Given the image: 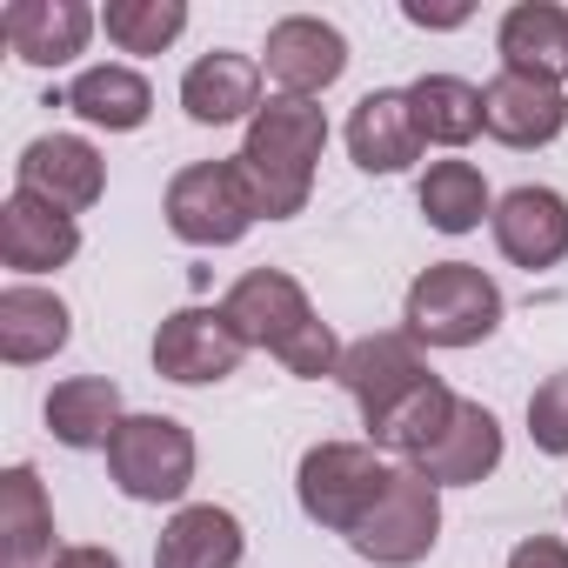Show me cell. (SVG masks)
Returning a JSON list of instances; mask_svg holds the SVG:
<instances>
[{
	"label": "cell",
	"mask_w": 568,
	"mask_h": 568,
	"mask_svg": "<svg viewBox=\"0 0 568 568\" xmlns=\"http://www.w3.org/2000/svg\"><path fill=\"white\" fill-rule=\"evenodd\" d=\"M408 21H415V28H462L468 8H422V0H408Z\"/></svg>",
	"instance_id": "obj_30"
},
{
	"label": "cell",
	"mask_w": 568,
	"mask_h": 568,
	"mask_svg": "<svg viewBox=\"0 0 568 568\" xmlns=\"http://www.w3.org/2000/svg\"><path fill=\"white\" fill-rule=\"evenodd\" d=\"M0 34H8V48L28 68H61L88 48L94 8H81V0H14V8L0 14Z\"/></svg>",
	"instance_id": "obj_17"
},
{
	"label": "cell",
	"mask_w": 568,
	"mask_h": 568,
	"mask_svg": "<svg viewBox=\"0 0 568 568\" xmlns=\"http://www.w3.org/2000/svg\"><path fill=\"white\" fill-rule=\"evenodd\" d=\"M335 375L355 395L368 442L375 448H395L408 462L428 455L448 435L455 408H462V395H448L442 375L422 362V342L415 335H368V342L342 348V368Z\"/></svg>",
	"instance_id": "obj_1"
},
{
	"label": "cell",
	"mask_w": 568,
	"mask_h": 568,
	"mask_svg": "<svg viewBox=\"0 0 568 568\" xmlns=\"http://www.w3.org/2000/svg\"><path fill=\"white\" fill-rule=\"evenodd\" d=\"M68 335H74V315H68L61 295L28 288V281L0 288V362H8V368H34V362L61 355Z\"/></svg>",
	"instance_id": "obj_18"
},
{
	"label": "cell",
	"mask_w": 568,
	"mask_h": 568,
	"mask_svg": "<svg viewBox=\"0 0 568 568\" xmlns=\"http://www.w3.org/2000/svg\"><path fill=\"white\" fill-rule=\"evenodd\" d=\"M14 181H21V194H41L48 207L81 214V207L101 201V187H108V161H101L81 134H41V141L21 148Z\"/></svg>",
	"instance_id": "obj_11"
},
{
	"label": "cell",
	"mask_w": 568,
	"mask_h": 568,
	"mask_svg": "<svg viewBox=\"0 0 568 568\" xmlns=\"http://www.w3.org/2000/svg\"><path fill=\"white\" fill-rule=\"evenodd\" d=\"M54 568H121V561H114L108 548H61Z\"/></svg>",
	"instance_id": "obj_31"
},
{
	"label": "cell",
	"mask_w": 568,
	"mask_h": 568,
	"mask_svg": "<svg viewBox=\"0 0 568 568\" xmlns=\"http://www.w3.org/2000/svg\"><path fill=\"white\" fill-rule=\"evenodd\" d=\"M362 561H382V568H415L435 541H442V495L422 468H395L388 495L375 501V515L348 535Z\"/></svg>",
	"instance_id": "obj_8"
},
{
	"label": "cell",
	"mask_w": 568,
	"mask_h": 568,
	"mask_svg": "<svg viewBox=\"0 0 568 568\" xmlns=\"http://www.w3.org/2000/svg\"><path fill=\"white\" fill-rule=\"evenodd\" d=\"M261 221L241 161H194L168 181V227L187 247H234Z\"/></svg>",
	"instance_id": "obj_6"
},
{
	"label": "cell",
	"mask_w": 568,
	"mask_h": 568,
	"mask_svg": "<svg viewBox=\"0 0 568 568\" xmlns=\"http://www.w3.org/2000/svg\"><path fill=\"white\" fill-rule=\"evenodd\" d=\"M388 481H395V468L375 455V442H322L302 455V475H295L308 521H322L335 535H355L375 515V501L388 495Z\"/></svg>",
	"instance_id": "obj_5"
},
{
	"label": "cell",
	"mask_w": 568,
	"mask_h": 568,
	"mask_svg": "<svg viewBox=\"0 0 568 568\" xmlns=\"http://www.w3.org/2000/svg\"><path fill=\"white\" fill-rule=\"evenodd\" d=\"M61 108H74L88 128L134 134V128L148 121V108H154V88H148L134 68H121V61H101V68H81V74H74V88L61 94Z\"/></svg>",
	"instance_id": "obj_22"
},
{
	"label": "cell",
	"mask_w": 568,
	"mask_h": 568,
	"mask_svg": "<svg viewBox=\"0 0 568 568\" xmlns=\"http://www.w3.org/2000/svg\"><path fill=\"white\" fill-rule=\"evenodd\" d=\"M348 154L368 174H402L422 154V128H415L408 88H375V94L355 101V114H348Z\"/></svg>",
	"instance_id": "obj_15"
},
{
	"label": "cell",
	"mask_w": 568,
	"mask_h": 568,
	"mask_svg": "<svg viewBox=\"0 0 568 568\" xmlns=\"http://www.w3.org/2000/svg\"><path fill=\"white\" fill-rule=\"evenodd\" d=\"M408 468H422L435 488H468V481H481V475L501 468V422L481 402H462L455 422H448V435L428 455H415Z\"/></svg>",
	"instance_id": "obj_21"
},
{
	"label": "cell",
	"mask_w": 568,
	"mask_h": 568,
	"mask_svg": "<svg viewBox=\"0 0 568 568\" xmlns=\"http://www.w3.org/2000/svg\"><path fill=\"white\" fill-rule=\"evenodd\" d=\"M54 508L28 462L0 475V568H54Z\"/></svg>",
	"instance_id": "obj_16"
},
{
	"label": "cell",
	"mask_w": 568,
	"mask_h": 568,
	"mask_svg": "<svg viewBox=\"0 0 568 568\" xmlns=\"http://www.w3.org/2000/svg\"><path fill=\"white\" fill-rule=\"evenodd\" d=\"M561 128H568V94L555 81L495 74L481 88V134H495L501 148H548Z\"/></svg>",
	"instance_id": "obj_12"
},
{
	"label": "cell",
	"mask_w": 568,
	"mask_h": 568,
	"mask_svg": "<svg viewBox=\"0 0 568 568\" xmlns=\"http://www.w3.org/2000/svg\"><path fill=\"white\" fill-rule=\"evenodd\" d=\"M121 422H128L121 388L108 375H74V382H54V395H48V428L61 448H108Z\"/></svg>",
	"instance_id": "obj_23"
},
{
	"label": "cell",
	"mask_w": 568,
	"mask_h": 568,
	"mask_svg": "<svg viewBox=\"0 0 568 568\" xmlns=\"http://www.w3.org/2000/svg\"><path fill=\"white\" fill-rule=\"evenodd\" d=\"M408 108H415L422 141H435V148H468L481 134V88H468L455 74H422L408 88Z\"/></svg>",
	"instance_id": "obj_25"
},
{
	"label": "cell",
	"mask_w": 568,
	"mask_h": 568,
	"mask_svg": "<svg viewBox=\"0 0 568 568\" xmlns=\"http://www.w3.org/2000/svg\"><path fill=\"white\" fill-rule=\"evenodd\" d=\"M108 475L128 501H181L194 481V435L174 415H128L108 442Z\"/></svg>",
	"instance_id": "obj_7"
},
{
	"label": "cell",
	"mask_w": 568,
	"mask_h": 568,
	"mask_svg": "<svg viewBox=\"0 0 568 568\" xmlns=\"http://www.w3.org/2000/svg\"><path fill=\"white\" fill-rule=\"evenodd\" d=\"M101 28H108V41L121 54H161V48L181 41L187 8H181V0H108Z\"/></svg>",
	"instance_id": "obj_27"
},
{
	"label": "cell",
	"mask_w": 568,
	"mask_h": 568,
	"mask_svg": "<svg viewBox=\"0 0 568 568\" xmlns=\"http://www.w3.org/2000/svg\"><path fill=\"white\" fill-rule=\"evenodd\" d=\"M81 254V227L74 214L48 207L41 194H8V207H0V261H8L14 274H48V267H68Z\"/></svg>",
	"instance_id": "obj_14"
},
{
	"label": "cell",
	"mask_w": 568,
	"mask_h": 568,
	"mask_svg": "<svg viewBox=\"0 0 568 568\" xmlns=\"http://www.w3.org/2000/svg\"><path fill=\"white\" fill-rule=\"evenodd\" d=\"M328 148V114L315 101H288L274 94L254 121H247V141H241V174L254 187V207L261 221H288L308 207V187H315V161Z\"/></svg>",
	"instance_id": "obj_3"
},
{
	"label": "cell",
	"mask_w": 568,
	"mask_h": 568,
	"mask_svg": "<svg viewBox=\"0 0 568 568\" xmlns=\"http://www.w3.org/2000/svg\"><path fill=\"white\" fill-rule=\"evenodd\" d=\"M181 108L201 128H227V121H254L261 114V61L247 54H201L181 74Z\"/></svg>",
	"instance_id": "obj_20"
},
{
	"label": "cell",
	"mask_w": 568,
	"mask_h": 568,
	"mask_svg": "<svg viewBox=\"0 0 568 568\" xmlns=\"http://www.w3.org/2000/svg\"><path fill=\"white\" fill-rule=\"evenodd\" d=\"M495 247L515 261V267H555L568 254V201L555 187H515L495 201Z\"/></svg>",
	"instance_id": "obj_13"
},
{
	"label": "cell",
	"mask_w": 568,
	"mask_h": 568,
	"mask_svg": "<svg viewBox=\"0 0 568 568\" xmlns=\"http://www.w3.org/2000/svg\"><path fill=\"white\" fill-rule=\"evenodd\" d=\"M408 335L428 348H475L501 328V288L475 267V261H435L402 308Z\"/></svg>",
	"instance_id": "obj_4"
},
{
	"label": "cell",
	"mask_w": 568,
	"mask_h": 568,
	"mask_svg": "<svg viewBox=\"0 0 568 568\" xmlns=\"http://www.w3.org/2000/svg\"><path fill=\"white\" fill-rule=\"evenodd\" d=\"M422 214H428V227L435 234H468V227H481V214H495V201H488V181H481V168H468V161H435L428 174H422Z\"/></svg>",
	"instance_id": "obj_26"
},
{
	"label": "cell",
	"mask_w": 568,
	"mask_h": 568,
	"mask_svg": "<svg viewBox=\"0 0 568 568\" xmlns=\"http://www.w3.org/2000/svg\"><path fill=\"white\" fill-rule=\"evenodd\" d=\"M241 355H247V342L227 328L221 308H181V315H168L161 335H154V375H168V382H181V388L227 382V375L241 368Z\"/></svg>",
	"instance_id": "obj_9"
},
{
	"label": "cell",
	"mask_w": 568,
	"mask_h": 568,
	"mask_svg": "<svg viewBox=\"0 0 568 568\" xmlns=\"http://www.w3.org/2000/svg\"><path fill=\"white\" fill-rule=\"evenodd\" d=\"M221 315H227V328H234L247 348H267V355L288 362V375L322 382V375L342 368V342H335V328L308 308L302 281H295V274H281V267H254V274H241L234 288H227V302H221Z\"/></svg>",
	"instance_id": "obj_2"
},
{
	"label": "cell",
	"mask_w": 568,
	"mask_h": 568,
	"mask_svg": "<svg viewBox=\"0 0 568 568\" xmlns=\"http://www.w3.org/2000/svg\"><path fill=\"white\" fill-rule=\"evenodd\" d=\"M508 568H568V541H555V535H528V541H515Z\"/></svg>",
	"instance_id": "obj_29"
},
{
	"label": "cell",
	"mask_w": 568,
	"mask_h": 568,
	"mask_svg": "<svg viewBox=\"0 0 568 568\" xmlns=\"http://www.w3.org/2000/svg\"><path fill=\"white\" fill-rule=\"evenodd\" d=\"M528 435L541 455H568V368L528 395Z\"/></svg>",
	"instance_id": "obj_28"
},
{
	"label": "cell",
	"mask_w": 568,
	"mask_h": 568,
	"mask_svg": "<svg viewBox=\"0 0 568 568\" xmlns=\"http://www.w3.org/2000/svg\"><path fill=\"white\" fill-rule=\"evenodd\" d=\"M501 74H528V81H555L568 74V8L555 0H521V8L501 14Z\"/></svg>",
	"instance_id": "obj_19"
},
{
	"label": "cell",
	"mask_w": 568,
	"mask_h": 568,
	"mask_svg": "<svg viewBox=\"0 0 568 568\" xmlns=\"http://www.w3.org/2000/svg\"><path fill=\"white\" fill-rule=\"evenodd\" d=\"M261 68H267V81L288 94V101H308V94H322V88L342 81L348 41H342V28H328V21H315V14H288V21L267 28Z\"/></svg>",
	"instance_id": "obj_10"
},
{
	"label": "cell",
	"mask_w": 568,
	"mask_h": 568,
	"mask_svg": "<svg viewBox=\"0 0 568 568\" xmlns=\"http://www.w3.org/2000/svg\"><path fill=\"white\" fill-rule=\"evenodd\" d=\"M241 521L214 501H194L181 508L168 528H161V548H154V568H234L241 561Z\"/></svg>",
	"instance_id": "obj_24"
}]
</instances>
